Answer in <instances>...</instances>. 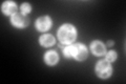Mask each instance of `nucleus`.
Instances as JSON below:
<instances>
[{
    "instance_id": "f257e3e1",
    "label": "nucleus",
    "mask_w": 126,
    "mask_h": 84,
    "mask_svg": "<svg viewBox=\"0 0 126 84\" xmlns=\"http://www.w3.org/2000/svg\"><path fill=\"white\" fill-rule=\"evenodd\" d=\"M64 54L66 57L72 58L74 57L76 60H84L87 57V50H86V47L82 44H75L72 46H68L64 50Z\"/></svg>"
},
{
    "instance_id": "f03ea898",
    "label": "nucleus",
    "mask_w": 126,
    "mask_h": 84,
    "mask_svg": "<svg viewBox=\"0 0 126 84\" xmlns=\"http://www.w3.org/2000/svg\"><path fill=\"white\" fill-rule=\"evenodd\" d=\"M58 37L62 43H70L76 38V31L69 24L63 25L62 27H60V30H59Z\"/></svg>"
},
{
    "instance_id": "7ed1b4c3",
    "label": "nucleus",
    "mask_w": 126,
    "mask_h": 84,
    "mask_svg": "<svg viewBox=\"0 0 126 84\" xmlns=\"http://www.w3.org/2000/svg\"><path fill=\"white\" fill-rule=\"evenodd\" d=\"M96 71L101 78H107L111 74V66L107 61H100L96 66Z\"/></svg>"
},
{
    "instance_id": "20e7f679",
    "label": "nucleus",
    "mask_w": 126,
    "mask_h": 84,
    "mask_svg": "<svg viewBox=\"0 0 126 84\" xmlns=\"http://www.w3.org/2000/svg\"><path fill=\"white\" fill-rule=\"evenodd\" d=\"M12 23L17 27H24L29 24V19L23 13H16L12 17Z\"/></svg>"
},
{
    "instance_id": "39448f33",
    "label": "nucleus",
    "mask_w": 126,
    "mask_h": 84,
    "mask_svg": "<svg viewBox=\"0 0 126 84\" xmlns=\"http://www.w3.org/2000/svg\"><path fill=\"white\" fill-rule=\"evenodd\" d=\"M50 24H52V21H50V19L48 17H40L36 21L37 29L41 32L47 31L50 27Z\"/></svg>"
},
{
    "instance_id": "423d86ee",
    "label": "nucleus",
    "mask_w": 126,
    "mask_h": 84,
    "mask_svg": "<svg viewBox=\"0 0 126 84\" xmlns=\"http://www.w3.org/2000/svg\"><path fill=\"white\" fill-rule=\"evenodd\" d=\"M90 49H92L93 53L97 56H102L105 54V46L102 42L100 41H94L92 43V46H90Z\"/></svg>"
},
{
    "instance_id": "0eeeda50",
    "label": "nucleus",
    "mask_w": 126,
    "mask_h": 84,
    "mask_svg": "<svg viewBox=\"0 0 126 84\" xmlns=\"http://www.w3.org/2000/svg\"><path fill=\"white\" fill-rule=\"evenodd\" d=\"M16 10H17V7H16V4H15V3H13V2L7 1V2H4L2 4L3 13H5L7 15H12L13 13H15Z\"/></svg>"
},
{
    "instance_id": "6e6552de",
    "label": "nucleus",
    "mask_w": 126,
    "mask_h": 84,
    "mask_svg": "<svg viewBox=\"0 0 126 84\" xmlns=\"http://www.w3.org/2000/svg\"><path fill=\"white\" fill-rule=\"evenodd\" d=\"M44 58H45V62L49 65L56 64L58 61V55L55 53V51H48V53L45 55Z\"/></svg>"
},
{
    "instance_id": "1a4fd4ad",
    "label": "nucleus",
    "mask_w": 126,
    "mask_h": 84,
    "mask_svg": "<svg viewBox=\"0 0 126 84\" xmlns=\"http://www.w3.org/2000/svg\"><path fill=\"white\" fill-rule=\"evenodd\" d=\"M40 43L43 46H50L55 43V38L52 35H44L40 38Z\"/></svg>"
},
{
    "instance_id": "9d476101",
    "label": "nucleus",
    "mask_w": 126,
    "mask_h": 84,
    "mask_svg": "<svg viewBox=\"0 0 126 84\" xmlns=\"http://www.w3.org/2000/svg\"><path fill=\"white\" fill-rule=\"evenodd\" d=\"M116 58H117V54L115 51H109V53H107V55H106L107 61H115Z\"/></svg>"
},
{
    "instance_id": "9b49d317",
    "label": "nucleus",
    "mask_w": 126,
    "mask_h": 84,
    "mask_svg": "<svg viewBox=\"0 0 126 84\" xmlns=\"http://www.w3.org/2000/svg\"><path fill=\"white\" fill-rule=\"evenodd\" d=\"M21 11L23 12V14L30 13V11H31V5L27 4V3H23V4L21 5Z\"/></svg>"
},
{
    "instance_id": "f8f14e48",
    "label": "nucleus",
    "mask_w": 126,
    "mask_h": 84,
    "mask_svg": "<svg viewBox=\"0 0 126 84\" xmlns=\"http://www.w3.org/2000/svg\"><path fill=\"white\" fill-rule=\"evenodd\" d=\"M112 44H113V41H108V45L109 46H111Z\"/></svg>"
}]
</instances>
